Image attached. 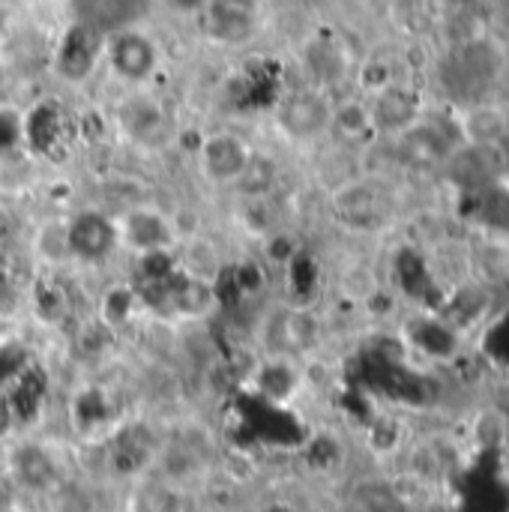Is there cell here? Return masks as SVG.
<instances>
[{
	"label": "cell",
	"instance_id": "1",
	"mask_svg": "<svg viewBox=\"0 0 509 512\" xmlns=\"http://www.w3.org/2000/svg\"><path fill=\"white\" fill-rule=\"evenodd\" d=\"M102 51V33L93 24H75L66 30L57 51V72L66 81H84Z\"/></svg>",
	"mask_w": 509,
	"mask_h": 512
},
{
	"label": "cell",
	"instance_id": "2",
	"mask_svg": "<svg viewBox=\"0 0 509 512\" xmlns=\"http://www.w3.org/2000/svg\"><path fill=\"white\" fill-rule=\"evenodd\" d=\"M330 108L318 93H294L282 108H279V126L291 138H312L327 126Z\"/></svg>",
	"mask_w": 509,
	"mask_h": 512
},
{
	"label": "cell",
	"instance_id": "3",
	"mask_svg": "<svg viewBox=\"0 0 509 512\" xmlns=\"http://www.w3.org/2000/svg\"><path fill=\"white\" fill-rule=\"evenodd\" d=\"M111 66L126 81H144L156 69V48L141 33H123L111 45Z\"/></svg>",
	"mask_w": 509,
	"mask_h": 512
},
{
	"label": "cell",
	"instance_id": "4",
	"mask_svg": "<svg viewBox=\"0 0 509 512\" xmlns=\"http://www.w3.org/2000/svg\"><path fill=\"white\" fill-rule=\"evenodd\" d=\"M117 231L99 213H81L69 228V249L81 258H105L114 249Z\"/></svg>",
	"mask_w": 509,
	"mask_h": 512
},
{
	"label": "cell",
	"instance_id": "5",
	"mask_svg": "<svg viewBox=\"0 0 509 512\" xmlns=\"http://www.w3.org/2000/svg\"><path fill=\"white\" fill-rule=\"evenodd\" d=\"M24 132L33 144L36 153H45V156H57L66 144V132H69V123H66V114L45 102L39 108L30 111L27 123H24Z\"/></svg>",
	"mask_w": 509,
	"mask_h": 512
},
{
	"label": "cell",
	"instance_id": "6",
	"mask_svg": "<svg viewBox=\"0 0 509 512\" xmlns=\"http://www.w3.org/2000/svg\"><path fill=\"white\" fill-rule=\"evenodd\" d=\"M246 162H249L246 147L228 135H219V138L207 141V147H204V168L213 180H237L243 174Z\"/></svg>",
	"mask_w": 509,
	"mask_h": 512
},
{
	"label": "cell",
	"instance_id": "7",
	"mask_svg": "<svg viewBox=\"0 0 509 512\" xmlns=\"http://www.w3.org/2000/svg\"><path fill=\"white\" fill-rule=\"evenodd\" d=\"M315 339V321L300 312H285L270 327V342L279 351H303Z\"/></svg>",
	"mask_w": 509,
	"mask_h": 512
},
{
	"label": "cell",
	"instance_id": "8",
	"mask_svg": "<svg viewBox=\"0 0 509 512\" xmlns=\"http://www.w3.org/2000/svg\"><path fill=\"white\" fill-rule=\"evenodd\" d=\"M12 471L27 489H45L54 480V462L48 459L45 450L27 444L12 456Z\"/></svg>",
	"mask_w": 509,
	"mask_h": 512
},
{
	"label": "cell",
	"instance_id": "9",
	"mask_svg": "<svg viewBox=\"0 0 509 512\" xmlns=\"http://www.w3.org/2000/svg\"><path fill=\"white\" fill-rule=\"evenodd\" d=\"M210 33L222 42H240L252 30V15H246L243 6L234 3H219L210 9Z\"/></svg>",
	"mask_w": 509,
	"mask_h": 512
},
{
	"label": "cell",
	"instance_id": "10",
	"mask_svg": "<svg viewBox=\"0 0 509 512\" xmlns=\"http://www.w3.org/2000/svg\"><path fill=\"white\" fill-rule=\"evenodd\" d=\"M126 237L144 252H159V246L171 240V231L156 213H135L126 222Z\"/></svg>",
	"mask_w": 509,
	"mask_h": 512
},
{
	"label": "cell",
	"instance_id": "11",
	"mask_svg": "<svg viewBox=\"0 0 509 512\" xmlns=\"http://www.w3.org/2000/svg\"><path fill=\"white\" fill-rule=\"evenodd\" d=\"M114 453H117V465L126 468V471L144 465L147 456H150V432H147L144 426H129V429H123L120 438H117Z\"/></svg>",
	"mask_w": 509,
	"mask_h": 512
},
{
	"label": "cell",
	"instance_id": "12",
	"mask_svg": "<svg viewBox=\"0 0 509 512\" xmlns=\"http://www.w3.org/2000/svg\"><path fill=\"white\" fill-rule=\"evenodd\" d=\"M171 300L180 312L201 315L213 306V291H210V285H204L198 279H183V282L171 285Z\"/></svg>",
	"mask_w": 509,
	"mask_h": 512
},
{
	"label": "cell",
	"instance_id": "13",
	"mask_svg": "<svg viewBox=\"0 0 509 512\" xmlns=\"http://www.w3.org/2000/svg\"><path fill=\"white\" fill-rule=\"evenodd\" d=\"M273 177H276V168H273L270 159H264V156H249L243 174L237 177V186H240L243 192H249V195H261V192H267V189L273 186Z\"/></svg>",
	"mask_w": 509,
	"mask_h": 512
},
{
	"label": "cell",
	"instance_id": "14",
	"mask_svg": "<svg viewBox=\"0 0 509 512\" xmlns=\"http://www.w3.org/2000/svg\"><path fill=\"white\" fill-rule=\"evenodd\" d=\"M42 393H45V381H42V375H39V372H27V375H24V381H21V387H18V393H15V405H18V411H21L24 417H33V414H36V408H39V402H42Z\"/></svg>",
	"mask_w": 509,
	"mask_h": 512
},
{
	"label": "cell",
	"instance_id": "15",
	"mask_svg": "<svg viewBox=\"0 0 509 512\" xmlns=\"http://www.w3.org/2000/svg\"><path fill=\"white\" fill-rule=\"evenodd\" d=\"M261 387H264V393H267V399H282L291 387H294V378L285 372V369H267L264 372V378H261Z\"/></svg>",
	"mask_w": 509,
	"mask_h": 512
},
{
	"label": "cell",
	"instance_id": "16",
	"mask_svg": "<svg viewBox=\"0 0 509 512\" xmlns=\"http://www.w3.org/2000/svg\"><path fill=\"white\" fill-rule=\"evenodd\" d=\"M129 303H132V294L129 291H114V294H108V300H105V321L108 324H120L126 315H129Z\"/></svg>",
	"mask_w": 509,
	"mask_h": 512
},
{
	"label": "cell",
	"instance_id": "17",
	"mask_svg": "<svg viewBox=\"0 0 509 512\" xmlns=\"http://www.w3.org/2000/svg\"><path fill=\"white\" fill-rule=\"evenodd\" d=\"M21 366H24V351L21 348H15V345L0 348V381H6L9 375L21 372Z\"/></svg>",
	"mask_w": 509,
	"mask_h": 512
},
{
	"label": "cell",
	"instance_id": "18",
	"mask_svg": "<svg viewBox=\"0 0 509 512\" xmlns=\"http://www.w3.org/2000/svg\"><path fill=\"white\" fill-rule=\"evenodd\" d=\"M18 138V123L9 114H0V147H9Z\"/></svg>",
	"mask_w": 509,
	"mask_h": 512
},
{
	"label": "cell",
	"instance_id": "19",
	"mask_svg": "<svg viewBox=\"0 0 509 512\" xmlns=\"http://www.w3.org/2000/svg\"><path fill=\"white\" fill-rule=\"evenodd\" d=\"M9 420H12V408H9V402L0 396V435L9 432Z\"/></svg>",
	"mask_w": 509,
	"mask_h": 512
},
{
	"label": "cell",
	"instance_id": "20",
	"mask_svg": "<svg viewBox=\"0 0 509 512\" xmlns=\"http://www.w3.org/2000/svg\"><path fill=\"white\" fill-rule=\"evenodd\" d=\"M0 30H3V12H0Z\"/></svg>",
	"mask_w": 509,
	"mask_h": 512
}]
</instances>
